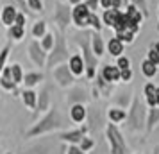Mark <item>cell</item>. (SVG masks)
<instances>
[{
    "instance_id": "cell-42",
    "label": "cell",
    "mask_w": 159,
    "mask_h": 154,
    "mask_svg": "<svg viewBox=\"0 0 159 154\" xmlns=\"http://www.w3.org/2000/svg\"><path fill=\"white\" fill-rule=\"evenodd\" d=\"M93 147V142L89 138H82V151H88V149H91Z\"/></svg>"
},
{
    "instance_id": "cell-31",
    "label": "cell",
    "mask_w": 159,
    "mask_h": 154,
    "mask_svg": "<svg viewBox=\"0 0 159 154\" xmlns=\"http://www.w3.org/2000/svg\"><path fill=\"white\" fill-rule=\"evenodd\" d=\"M84 99H86V95H84V91H82V90H79V88L73 90L72 93H70V100H72V102H75V104H80Z\"/></svg>"
},
{
    "instance_id": "cell-17",
    "label": "cell",
    "mask_w": 159,
    "mask_h": 154,
    "mask_svg": "<svg viewBox=\"0 0 159 154\" xmlns=\"http://www.w3.org/2000/svg\"><path fill=\"white\" fill-rule=\"evenodd\" d=\"M141 72H143L145 77L152 79V77L157 73V65H156V63H152L150 59H143V61H141Z\"/></svg>"
},
{
    "instance_id": "cell-11",
    "label": "cell",
    "mask_w": 159,
    "mask_h": 154,
    "mask_svg": "<svg viewBox=\"0 0 159 154\" xmlns=\"http://www.w3.org/2000/svg\"><path fill=\"white\" fill-rule=\"evenodd\" d=\"M91 49H93L97 58H102L104 52H106V43H104V40H102L100 32H97V30L91 34Z\"/></svg>"
},
{
    "instance_id": "cell-18",
    "label": "cell",
    "mask_w": 159,
    "mask_h": 154,
    "mask_svg": "<svg viewBox=\"0 0 159 154\" xmlns=\"http://www.w3.org/2000/svg\"><path fill=\"white\" fill-rule=\"evenodd\" d=\"M115 36L118 38V40H122L125 45H130L134 43V38H136V32L130 29H125V30H118V32H115Z\"/></svg>"
},
{
    "instance_id": "cell-22",
    "label": "cell",
    "mask_w": 159,
    "mask_h": 154,
    "mask_svg": "<svg viewBox=\"0 0 159 154\" xmlns=\"http://www.w3.org/2000/svg\"><path fill=\"white\" fill-rule=\"evenodd\" d=\"M97 86H98V90H100V93H104L106 97L111 95V90H113V84L111 82H107L102 75H98L97 77Z\"/></svg>"
},
{
    "instance_id": "cell-47",
    "label": "cell",
    "mask_w": 159,
    "mask_h": 154,
    "mask_svg": "<svg viewBox=\"0 0 159 154\" xmlns=\"http://www.w3.org/2000/svg\"><path fill=\"white\" fill-rule=\"evenodd\" d=\"M152 47H154V49H156V50H157V54H159V41H156V43L152 45Z\"/></svg>"
},
{
    "instance_id": "cell-29",
    "label": "cell",
    "mask_w": 159,
    "mask_h": 154,
    "mask_svg": "<svg viewBox=\"0 0 159 154\" xmlns=\"http://www.w3.org/2000/svg\"><path fill=\"white\" fill-rule=\"evenodd\" d=\"M32 34H34L36 38H43L45 34H47V23L38 22L36 25H34V29H32Z\"/></svg>"
},
{
    "instance_id": "cell-25",
    "label": "cell",
    "mask_w": 159,
    "mask_h": 154,
    "mask_svg": "<svg viewBox=\"0 0 159 154\" xmlns=\"http://www.w3.org/2000/svg\"><path fill=\"white\" fill-rule=\"evenodd\" d=\"M129 4H134V6L143 13L145 20L150 16V11H148V0H129Z\"/></svg>"
},
{
    "instance_id": "cell-35",
    "label": "cell",
    "mask_w": 159,
    "mask_h": 154,
    "mask_svg": "<svg viewBox=\"0 0 159 154\" xmlns=\"http://www.w3.org/2000/svg\"><path fill=\"white\" fill-rule=\"evenodd\" d=\"M147 59H150L152 63H156V65L159 66V54H157V50H156L154 47H150V49L147 50Z\"/></svg>"
},
{
    "instance_id": "cell-39",
    "label": "cell",
    "mask_w": 159,
    "mask_h": 154,
    "mask_svg": "<svg viewBox=\"0 0 159 154\" xmlns=\"http://www.w3.org/2000/svg\"><path fill=\"white\" fill-rule=\"evenodd\" d=\"M29 6L34 11H43V2L41 0H29Z\"/></svg>"
},
{
    "instance_id": "cell-7",
    "label": "cell",
    "mask_w": 159,
    "mask_h": 154,
    "mask_svg": "<svg viewBox=\"0 0 159 154\" xmlns=\"http://www.w3.org/2000/svg\"><path fill=\"white\" fill-rule=\"evenodd\" d=\"M54 77H56V81H57L61 86H70L73 82L72 70H70V66H65V65L57 66V68L54 70Z\"/></svg>"
},
{
    "instance_id": "cell-26",
    "label": "cell",
    "mask_w": 159,
    "mask_h": 154,
    "mask_svg": "<svg viewBox=\"0 0 159 154\" xmlns=\"http://www.w3.org/2000/svg\"><path fill=\"white\" fill-rule=\"evenodd\" d=\"M88 27H91V29L97 30V32H100V30H102V20H100V16L97 15V13H91V15H89Z\"/></svg>"
},
{
    "instance_id": "cell-16",
    "label": "cell",
    "mask_w": 159,
    "mask_h": 154,
    "mask_svg": "<svg viewBox=\"0 0 159 154\" xmlns=\"http://www.w3.org/2000/svg\"><path fill=\"white\" fill-rule=\"evenodd\" d=\"M70 117L73 122H82L86 118V108L82 104H73L72 110H70Z\"/></svg>"
},
{
    "instance_id": "cell-28",
    "label": "cell",
    "mask_w": 159,
    "mask_h": 154,
    "mask_svg": "<svg viewBox=\"0 0 159 154\" xmlns=\"http://www.w3.org/2000/svg\"><path fill=\"white\" fill-rule=\"evenodd\" d=\"M41 79H43L41 73H29V75H25L23 82H25V86H34V84H38Z\"/></svg>"
},
{
    "instance_id": "cell-30",
    "label": "cell",
    "mask_w": 159,
    "mask_h": 154,
    "mask_svg": "<svg viewBox=\"0 0 159 154\" xmlns=\"http://www.w3.org/2000/svg\"><path fill=\"white\" fill-rule=\"evenodd\" d=\"M11 77H13V81H15L16 84L23 81V75H22V68H20V65H13V66H11Z\"/></svg>"
},
{
    "instance_id": "cell-5",
    "label": "cell",
    "mask_w": 159,
    "mask_h": 154,
    "mask_svg": "<svg viewBox=\"0 0 159 154\" xmlns=\"http://www.w3.org/2000/svg\"><path fill=\"white\" fill-rule=\"evenodd\" d=\"M91 13H93V11H89V7H88L84 2L73 6V9H72L73 23H75L77 27H88V22H89V15H91Z\"/></svg>"
},
{
    "instance_id": "cell-14",
    "label": "cell",
    "mask_w": 159,
    "mask_h": 154,
    "mask_svg": "<svg viewBox=\"0 0 159 154\" xmlns=\"http://www.w3.org/2000/svg\"><path fill=\"white\" fill-rule=\"evenodd\" d=\"M156 93H157V86L156 84H152V82H147L143 88V95L147 99V104L148 106H157V100H156Z\"/></svg>"
},
{
    "instance_id": "cell-24",
    "label": "cell",
    "mask_w": 159,
    "mask_h": 154,
    "mask_svg": "<svg viewBox=\"0 0 159 154\" xmlns=\"http://www.w3.org/2000/svg\"><path fill=\"white\" fill-rule=\"evenodd\" d=\"M107 117L111 122H122V120H125L127 118V115H125V111L123 110H118V108H111V110L107 111Z\"/></svg>"
},
{
    "instance_id": "cell-37",
    "label": "cell",
    "mask_w": 159,
    "mask_h": 154,
    "mask_svg": "<svg viewBox=\"0 0 159 154\" xmlns=\"http://www.w3.org/2000/svg\"><path fill=\"white\" fill-rule=\"evenodd\" d=\"M132 68H125V70H122L120 72V81H123V82H129V81H132Z\"/></svg>"
},
{
    "instance_id": "cell-2",
    "label": "cell",
    "mask_w": 159,
    "mask_h": 154,
    "mask_svg": "<svg viewBox=\"0 0 159 154\" xmlns=\"http://www.w3.org/2000/svg\"><path fill=\"white\" fill-rule=\"evenodd\" d=\"M61 127V117H59L57 110H52L47 117L39 122L38 125H34L27 134L29 136H36V134H41V133H47V131H52V129H57Z\"/></svg>"
},
{
    "instance_id": "cell-6",
    "label": "cell",
    "mask_w": 159,
    "mask_h": 154,
    "mask_svg": "<svg viewBox=\"0 0 159 154\" xmlns=\"http://www.w3.org/2000/svg\"><path fill=\"white\" fill-rule=\"evenodd\" d=\"M66 58H68V54H66L65 40H63V36H57L56 45H54V52H52L50 59H48V66H54L56 63H61V61L66 59Z\"/></svg>"
},
{
    "instance_id": "cell-21",
    "label": "cell",
    "mask_w": 159,
    "mask_h": 154,
    "mask_svg": "<svg viewBox=\"0 0 159 154\" xmlns=\"http://www.w3.org/2000/svg\"><path fill=\"white\" fill-rule=\"evenodd\" d=\"M16 9L13 7V6H7V7H4V16H2V18H4V23H6V25H13V23L16 22Z\"/></svg>"
},
{
    "instance_id": "cell-32",
    "label": "cell",
    "mask_w": 159,
    "mask_h": 154,
    "mask_svg": "<svg viewBox=\"0 0 159 154\" xmlns=\"http://www.w3.org/2000/svg\"><path fill=\"white\" fill-rule=\"evenodd\" d=\"M129 100H130V93H127V91H123V93H120V95L116 97V102L120 104L122 108L129 106Z\"/></svg>"
},
{
    "instance_id": "cell-13",
    "label": "cell",
    "mask_w": 159,
    "mask_h": 154,
    "mask_svg": "<svg viewBox=\"0 0 159 154\" xmlns=\"http://www.w3.org/2000/svg\"><path fill=\"white\" fill-rule=\"evenodd\" d=\"M29 50H30V58H32V61H34L36 65L43 66L45 65V50H43V47L38 45V43H32Z\"/></svg>"
},
{
    "instance_id": "cell-23",
    "label": "cell",
    "mask_w": 159,
    "mask_h": 154,
    "mask_svg": "<svg viewBox=\"0 0 159 154\" xmlns=\"http://www.w3.org/2000/svg\"><path fill=\"white\" fill-rule=\"evenodd\" d=\"M22 97H23V104H25L27 108H30V110H34V108H36V93H34L32 90L23 91Z\"/></svg>"
},
{
    "instance_id": "cell-36",
    "label": "cell",
    "mask_w": 159,
    "mask_h": 154,
    "mask_svg": "<svg viewBox=\"0 0 159 154\" xmlns=\"http://www.w3.org/2000/svg\"><path fill=\"white\" fill-rule=\"evenodd\" d=\"M47 106H48V91L45 90L43 93L39 95V106H38V108H39V111H45Z\"/></svg>"
},
{
    "instance_id": "cell-44",
    "label": "cell",
    "mask_w": 159,
    "mask_h": 154,
    "mask_svg": "<svg viewBox=\"0 0 159 154\" xmlns=\"http://www.w3.org/2000/svg\"><path fill=\"white\" fill-rule=\"evenodd\" d=\"M16 25H22V27H25V16H23V15H18V16H16Z\"/></svg>"
},
{
    "instance_id": "cell-15",
    "label": "cell",
    "mask_w": 159,
    "mask_h": 154,
    "mask_svg": "<svg viewBox=\"0 0 159 154\" xmlns=\"http://www.w3.org/2000/svg\"><path fill=\"white\" fill-rule=\"evenodd\" d=\"M122 9H104V13H102V23L106 25V27H115V22H116V16L120 13Z\"/></svg>"
},
{
    "instance_id": "cell-9",
    "label": "cell",
    "mask_w": 159,
    "mask_h": 154,
    "mask_svg": "<svg viewBox=\"0 0 159 154\" xmlns=\"http://www.w3.org/2000/svg\"><path fill=\"white\" fill-rule=\"evenodd\" d=\"M106 49H107V52L113 56V58H120V56H123V49H125V43H123L122 40H118L116 36H113L111 40L107 41V45H106Z\"/></svg>"
},
{
    "instance_id": "cell-20",
    "label": "cell",
    "mask_w": 159,
    "mask_h": 154,
    "mask_svg": "<svg viewBox=\"0 0 159 154\" xmlns=\"http://www.w3.org/2000/svg\"><path fill=\"white\" fill-rule=\"evenodd\" d=\"M88 131V127H82L79 131H72V133H65V134H61V138L66 140V142H79V140L84 138V133Z\"/></svg>"
},
{
    "instance_id": "cell-46",
    "label": "cell",
    "mask_w": 159,
    "mask_h": 154,
    "mask_svg": "<svg viewBox=\"0 0 159 154\" xmlns=\"http://www.w3.org/2000/svg\"><path fill=\"white\" fill-rule=\"evenodd\" d=\"M68 2H70V4H72V6H77V4H82V2H84V0H68Z\"/></svg>"
},
{
    "instance_id": "cell-43",
    "label": "cell",
    "mask_w": 159,
    "mask_h": 154,
    "mask_svg": "<svg viewBox=\"0 0 159 154\" xmlns=\"http://www.w3.org/2000/svg\"><path fill=\"white\" fill-rule=\"evenodd\" d=\"M102 9H113V0H100Z\"/></svg>"
},
{
    "instance_id": "cell-1",
    "label": "cell",
    "mask_w": 159,
    "mask_h": 154,
    "mask_svg": "<svg viewBox=\"0 0 159 154\" xmlns=\"http://www.w3.org/2000/svg\"><path fill=\"white\" fill-rule=\"evenodd\" d=\"M127 120H129V127L132 131H143V127H145V108H143V104H141V100H139L138 97L132 100V106H130V110H129Z\"/></svg>"
},
{
    "instance_id": "cell-10",
    "label": "cell",
    "mask_w": 159,
    "mask_h": 154,
    "mask_svg": "<svg viewBox=\"0 0 159 154\" xmlns=\"http://www.w3.org/2000/svg\"><path fill=\"white\" fill-rule=\"evenodd\" d=\"M70 18H72V11L66 7V6H59V7L56 9V22L59 23L61 29H65L66 25H68Z\"/></svg>"
},
{
    "instance_id": "cell-40",
    "label": "cell",
    "mask_w": 159,
    "mask_h": 154,
    "mask_svg": "<svg viewBox=\"0 0 159 154\" xmlns=\"http://www.w3.org/2000/svg\"><path fill=\"white\" fill-rule=\"evenodd\" d=\"M7 52H9V47H6L4 50L0 52V72H2V68H4V63H6V58H7Z\"/></svg>"
},
{
    "instance_id": "cell-27",
    "label": "cell",
    "mask_w": 159,
    "mask_h": 154,
    "mask_svg": "<svg viewBox=\"0 0 159 154\" xmlns=\"http://www.w3.org/2000/svg\"><path fill=\"white\" fill-rule=\"evenodd\" d=\"M54 45H56V38H54V34H45L43 36V41H41V47H43L45 52H48L54 49Z\"/></svg>"
},
{
    "instance_id": "cell-38",
    "label": "cell",
    "mask_w": 159,
    "mask_h": 154,
    "mask_svg": "<svg viewBox=\"0 0 159 154\" xmlns=\"http://www.w3.org/2000/svg\"><path fill=\"white\" fill-rule=\"evenodd\" d=\"M84 4H86L88 7H89V11H93V13H97V9L100 7V0H84Z\"/></svg>"
},
{
    "instance_id": "cell-48",
    "label": "cell",
    "mask_w": 159,
    "mask_h": 154,
    "mask_svg": "<svg viewBox=\"0 0 159 154\" xmlns=\"http://www.w3.org/2000/svg\"><path fill=\"white\" fill-rule=\"evenodd\" d=\"M156 100H157V106H159V86H157V93H156Z\"/></svg>"
},
{
    "instance_id": "cell-3",
    "label": "cell",
    "mask_w": 159,
    "mask_h": 154,
    "mask_svg": "<svg viewBox=\"0 0 159 154\" xmlns=\"http://www.w3.org/2000/svg\"><path fill=\"white\" fill-rule=\"evenodd\" d=\"M77 43L82 47V58H84V63H86V75L88 79H93L95 77V66H97V56H95L91 45L88 41V38L84 40H77Z\"/></svg>"
},
{
    "instance_id": "cell-41",
    "label": "cell",
    "mask_w": 159,
    "mask_h": 154,
    "mask_svg": "<svg viewBox=\"0 0 159 154\" xmlns=\"http://www.w3.org/2000/svg\"><path fill=\"white\" fill-rule=\"evenodd\" d=\"M15 81H9V79H2V86L4 88H7V90H15Z\"/></svg>"
},
{
    "instance_id": "cell-34",
    "label": "cell",
    "mask_w": 159,
    "mask_h": 154,
    "mask_svg": "<svg viewBox=\"0 0 159 154\" xmlns=\"http://www.w3.org/2000/svg\"><path fill=\"white\" fill-rule=\"evenodd\" d=\"M11 36L15 38V40H22L23 38V27L22 25H13V27H11Z\"/></svg>"
},
{
    "instance_id": "cell-12",
    "label": "cell",
    "mask_w": 159,
    "mask_h": 154,
    "mask_svg": "<svg viewBox=\"0 0 159 154\" xmlns=\"http://www.w3.org/2000/svg\"><path fill=\"white\" fill-rule=\"evenodd\" d=\"M68 66H70V70H72L73 75H82V73H84V68H86L84 58H82V56H72Z\"/></svg>"
},
{
    "instance_id": "cell-19",
    "label": "cell",
    "mask_w": 159,
    "mask_h": 154,
    "mask_svg": "<svg viewBox=\"0 0 159 154\" xmlns=\"http://www.w3.org/2000/svg\"><path fill=\"white\" fill-rule=\"evenodd\" d=\"M159 122V106H152L148 110V120H147V129L150 131L154 129V125Z\"/></svg>"
},
{
    "instance_id": "cell-8",
    "label": "cell",
    "mask_w": 159,
    "mask_h": 154,
    "mask_svg": "<svg viewBox=\"0 0 159 154\" xmlns=\"http://www.w3.org/2000/svg\"><path fill=\"white\" fill-rule=\"evenodd\" d=\"M120 68L116 65H104L100 70V75L106 79L107 82H111V84H115L116 81H120Z\"/></svg>"
},
{
    "instance_id": "cell-33",
    "label": "cell",
    "mask_w": 159,
    "mask_h": 154,
    "mask_svg": "<svg viewBox=\"0 0 159 154\" xmlns=\"http://www.w3.org/2000/svg\"><path fill=\"white\" fill-rule=\"evenodd\" d=\"M116 66L120 68V70H125V68H130V59L127 56H120L118 61H116Z\"/></svg>"
},
{
    "instance_id": "cell-49",
    "label": "cell",
    "mask_w": 159,
    "mask_h": 154,
    "mask_svg": "<svg viewBox=\"0 0 159 154\" xmlns=\"http://www.w3.org/2000/svg\"><path fill=\"white\" fill-rule=\"evenodd\" d=\"M157 16H159V9H157Z\"/></svg>"
},
{
    "instance_id": "cell-45",
    "label": "cell",
    "mask_w": 159,
    "mask_h": 154,
    "mask_svg": "<svg viewBox=\"0 0 159 154\" xmlns=\"http://www.w3.org/2000/svg\"><path fill=\"white\" fill-rule=\"evenodd\" d=\"M68 154H84L80 149H77V147H70L68 149Z\"/></svg>"
},
{
    "instance_id": "cell-4",
    "label": "cell",
    "mask_w": 159,
    "mask_h": 154,
    "mask_svg": "<svg viewBox=\"0 0 159 154\" xmlns=\"http://www.w3.org/2000/svg\"><path fill=\"white\" fill-rule=\"evenodd\" d=\"M107 138L111 143V154H127V145H125L120 131L115 127V124L107 125Z\"/></svg>"
}]
</instances>
